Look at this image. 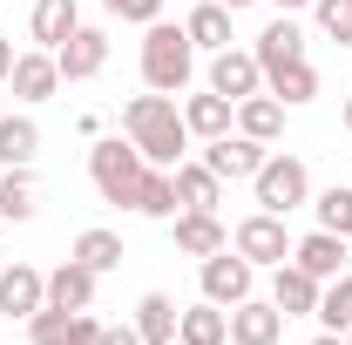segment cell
Returning a JSON list of instances; mask_svg holds the SVG:
<instances>
[{"label":"cell","instance_id":"cell-1","mask_svg":"<svg viewBox=\"0 0 352 345\" xmlns=\"http://www.w3.org/2000/svg\"><path fill=\"white\" fill-rule=\"evenodd\" d=\"M122 122H129V142L142 149V163H156V170H170V163H183V142H190V129H183V109H176V95H135L129 109H122Z\"/></svg>","mask_w":352,"mask_h":345},{"label":"cell","instance_id":"cell-2","mask_svg":"<svg viewBox=\"0 0 352 345\" xmlns=\"http://www.w3.org/2000/svg\"><path fill=\"white\" fill-rule=\"evenodd\" d=\"M197 75V41L170 27V21H149V34H142V82L156 88V95H183Z\"/></svg>","mask_w":352,"mask_h":345},{"label":"cell","instance_id":"cell-3","mask_svg":"<svg viewBox=\"0 0 352 345\" xmlns=\"http://www.w3.org/2000/svg\"><path fill=\"white\" fill-rule=\"evenodd\" d=\"M88 176H95V190H102V203H129L142 197V176H149V163H142V149H122V142H95L88 149Z\"/></svg>","mask_w":352,"mask_h":345},{"label":"cell","instance_id":"cell-4","mask_svg":"<svg viewBox=\"0 0 352 345\" xmlns=\"http://www.w3.org/2000/svg\"><path fill=\"white\" fill-rule=\"evenodd\" d=\"M251 190H258V210L292 216V210L311 197V176H305V163H298V156H264L258 176H251Z\"/></svg>","mask_w":352,"mask_h":345},{"label":"cell","instance_id":"cell-5","mask_svg":"<svg viewBox=\"0 0 352 345\" xmlns=\"http://www.w3.org/2000/svg\"><path fill=\"white\" fill-rule=\"evenodd\" d=\"M230 251H244L251 264H278L292 258V237H285V216H271V210H258V216H244L237 223V237H230Z\"/></svg>","mask_w":352,"mask_h":345},{"label":"cell","instance_id":"cell-6","mask_svg":"<svg viewBox=\"0 0 352 345\" xmlns=\"http://www.w3.org/2000/svg\"><path fill=\"white\" fill-rule=\"evenodd\" d=\"M251 271H258V264L223 244L217 258H204V298H210V304H244V298H251Z\"/></svg>","mask_w":352,"mask_h":345},{"label":"cell","instance_id":"cell-7","mask_svg":"<svg viewBox=\"0 0 352 345\" xmlns=\"http://www.w3.org/2000/svg\"><path fill=\"white\" fill-rule=\"evenodd\" d=\"M54 68H61V82H88V75H102V68H109V34H102V27H75L68 41L54 47Z\"/></svg>","mask_w":352,"mask_h":345},{"label":"cell","instance_id":"cell-8","mask_svg":"<svg viewBox=\"0 0 352 345\" xmlns=\"http://www.w3.org/2000/svg\"><path fill=\"white\" fill-rule=\"evenodd\" d=\"M41 304H47V278L34 264H7V271H0V311H7V318H34Z\"/></svg>","mask_w":352,"mask_h":345},{"label":"cell","instance_id":"cell-9","mask_svg":"<svg viewBox=\"0 0 352 345\" xmlns=\"http://www.w3.org/2000/svg\"><path fill=\"white\" fill-rule=\"evenodd\" d=\"M271 304L285 311V318H311L318 311V278H311L305 264H278V278H271Z\"/></svg>","mask_w":352,"mask_h":345},{"label":"cell","instance_id":"cell-10","mask_svg":"<svg viewBox=\"0 0 352 345\" xmlns=\"http://www.w3.org/2000/svg\"><path fill=\"white\" fill-rule=\"evenodd\" d=\"M278 339H285V311L278 304H258V298L230 304V345H278Z\"/></svg>","mask_w":352,"mask_h":345},{"label":"cell","instance_id":"cell-11","mask_svg":"<svg viewBox=\"0 0 352 345\" xmlns=\"http://www.w3.org/2000/svg\"><path fill=\"white\" fill-rule=\"evenodd\" d=\"M7 82H14L21 102H47V95L61 88V68H54V54H47V47H34V54H14Z\"/></svg>","mask_w":352,"mask_h":345},{"label":"cell","instance_id":"cell-12","mask_svg":"<svg viewBox=\"0 0 352 345\" xmlns=\"http://www.w3.org/2000/svg\"><path fill=\"white\" fill-rule=\"evenodd\" d=\"M258 82H264L258 54H237V47H223L217 61H210V88H217L223 102H244V95H258Z\"/></svg>","mask_w":352,"mask_h":345},{"label":"cell","instance_id":"cell-13","mask_svg":"<svg viewBox=\"0 0 352 345\" xmlns=\"http://www.w3.org/2000/svg\"><path fill=\"white\" fill-rule=\"evenodd\" d=\"M204 163L223 176V183H244V176H258L264 163V142H251V135H217L210 149H204Z\"/></svg>","mask_w":352,"mask_h":345},{"label":"cell","instance_id":"cell-14","mask_svg":"<svg viewBox=\"0 0 352 345\" xmlns=\"http://www.w3.org/2000/svg\"><path fill=\"white\" fill-rule=\"evenodd\" d=\"M223 244V223H217V210H176V251H190V258H217Z\"/></svg>","mask_w":352,"mask_h":345},{"label":"cell","instance_id":"cell-15","mask_svg":"<svg viewBox=\"0 0 352 345\" xmlns=\"http://www.w3.org/2000/svg\"><path fill=\"white\" fill-rule=\"evenodd\" d=\"M176 203L183 210H217L223 203V176L210 163H176Z\"/></svg>","mask_w":352,"mask_h":345},{"label":"cell","instance_id":"cell-16","mask_svg":"<svg viewBox=\"0 0 352 345\" xmlns=\"http://www.w3.org/2000/svg\"><path fill=\"white\" fill-rule=\"evenodd\" d=\"M285 61H305V34H298V21H292V14H278V21L258 34V68H264V75H271V68H285Z\"/></svg>","mask_w":352,"mask_h":345},{"label":"cell","instance_id":"cell-17","mask_svg":"<svg viewBox=\"0 0 352 345\" xmlns=\"http://www.w3.org/2000/svg\"><path fill=\"white\" fill-rule=\"evenodd\" d=\"M292 264H305L311 278L325 285V278H339V271H346V237H332V230H311L305 244H292Z\"/></svg>","mask_w":352,"mask_h":345},{"label":"cell","instance_id":"cell-18","mask_svg":"<svg viewBox=\"0 0 352 345\" xmlns=\"http://www.w3.org/2000/svg\"><path fill=\"white\" fill-rule=\"evenodd\" d=\"M47 304H54V311H88V304H95V271L68 258L54 278H47Z\"/></svg>","mask_w":352,"mask_h":345},{"label":"cell","instance_id":"cell-19","mask_svg":"<svg viewBox=\"0 0 352 345\" xmlns=\"http://www.w3.org/2000/svg\"><path fill=\"white\" fill-rule=\"evenodd\" d=\"M176 298L170 291H142V304H135V332H142V345H176Z\"/></svg>","mask_w":352,"mask_h":345},{"label":"cell","instance_id":"cell-20","mask_svg":"<svg viewBox=\"0 0 352 345\" xmlns=\"http://www.w3.org/2000/svg\"><path fill=\"white\" fill-rule=\"evenodd\" d=\"M230 109H237V102H223L217 88H210V95H190V102H183V129L204 135V142H217V135H230Z\"/></svg>","mask_w":352,"mask_h":345},{"label":"cell","instance_id":"cell-21","mask_svg":"<svg viewBox=\"0 0 352 345\" xmlns=\"http://www.w3.org/2000/svg\"><path fill=\"white\" fill-rule=\"evenodd\" d=\"M34 156H41V129L28 115H0V163L7 170H34Z\"/></svg>","mask_w":352,"mask_h":345},{"label":"cell","instance_id":"cell-22","mask_svg":"<svg viewBox=\"0 0 352 345\" xmlns=\"http://www.w3.org/2000/svg\"><path fill=\"white\" fill-rule=\"evenodd\" d=\"M28 27H34V41L54 54V47L82 27V14H75V0H34V21H28Z\"/></svg>","mask_w":352,"mask_h":345},{"label":"cell","instance_id":"cell-23","mask_svg":"<svg viewBox=\"0 0 352 345\" xmlns=\"http://www.w3.org/2000/svg\"><path fill=\"white\" fill-rule=\"evenodd\" d=\"M223 339H230V318H223V304H210V298L176 318V345H223Z\"/></svg>","mask_w":352,"mask_h":345},{"label":"cell","instance_id":"cell-24","mask_svg":"<svg viewBox=\"0 0 352 345\" xmlns=\"http://www.w3.org/2000/svg\"><path fill=\"white\" fill-rule=\"evenodd\" d=\"M34 210H41V183H34V170H7V176H0V216H7V223H28Z\"/></svg>","mask_w":352,"mask_h":345},{"label":"cell","instance_id":"cell-25","mask_svg":"<svg viewBox=\"0 0 352 345\" xmlns=\"http://www.w3.org/2000/svg\"><path fill=\"white\" fill-rule=\"evenodd\" d=\"M237 129L251 135V142H271V135L285 129V102L278 95H244L237 102Z\"/></svg>","mask_w":352,"mask_h":345},{"label":"cell","instance_id":"cell-26","mask_svg":"<svg viewBox=\"0 0 352 345\" xmlns=\"http://www.w3.org/2000/svg\"><path fill=\"white\" fill-rule=\"evenodd\" d=\"M264 82H271V95H278L285 109H298V102L318 95V68H311V61H285V68H271Z\"/></svg>","mask_w":352,"mask_h":345},{"label":"cell","instance_id":"cell-27","mask_svg":"<svg viewBox=\"0 0 352 345\" xmlns=\"http://www.w3.org/2000/svg\"><path fill=\"white\" fill-rule=\"evenodd\" d=\"M183 34H190L197 47H210V54H223V47H230V7H217V0L197 7V14L183 21Z\"/></svg>","mask_w":352,"mask_h":345},{"label":"cell","instance_id":"cell-28","mask_svg":"<svg viewBox=\"0 0 352 345\" xmlns=\"http://www.w3.org/2000/svg\"><path fill=\"white\" fill-rule=\"evenodd\" d=\"M325 332H352V271H339L325 291H318V311H311Z\"/></svg>","mask_w":352,"mask_h":345},{"label":"cell","instance_id":"cell-29","mask_svg":"<svg viewBox=\"0 0 352 345\" xmlns=\"http://www.w3.org/2000/svg\"><path fill=\"white\" fill-rule=\"evenodd\" d=\"M75 264H88L95 278L116 271V264H122V237H116V230H82V237H75Z\"/></svg>","mask_w":352,"mask_h":345},{"label":"cell","instance_id":"cell-30","mask_svg":"<svg viewBox=\"0 0 352 345\" xmlns=\"http://www.w3.org/2000/svg\"><path fill=\"white\" fill-rule=\"evenodd\" d=\"M135 210H142V216H176V210H183V203H176V176L149 163V176H142V197H135Z\"/></svg>","mask_w":352,"mask_h":345},{"label":"cell","instance_id":"cell-31","mask_svg":"<svg viewBox=\"0 0 352 345\" xmlns=\"http://www.w3.org/2000/svg\"><path fill=\"white\" fill-rule=\"evenodd\" d=\"M318 230H332V237H352V190H346V183H332V190L318 197Z\"/></svg>","mask_w":352,"mask_h":345},{"label":"cell","instance_id":"cell-32","mask_svg":"<svg viewBox=\"0 0 352 345\" xmlns=\"http://www.w3.org/2000/svg\"><path fill=\"white\" fill-rule=\"evenodd\" d=\"M68 318H75V311H54V304H41V311L28 318V339H34V345H68Z\"/></svg>","mask_w":352,"mask_h":345},{"label":"cell","instance_id":"cell-33","mask_svg":"<svg viewBox=\"0 0 352 345\" xmlns=\"http://www.w3.org/2000/svg\"><path fill=\"white\" fill-rule=\"evenodd\" d=\"M311 7H318V27L332 41H352V0H311Z\"/></svg>","mask_w":352,"mask_h":345},{"label":"cell","instance_id":"cell-34","mask_svg":"<svg viewBox=\"0 0 352 345\" xmlns=\"http://www.w3.org/2000/svg\"><path fill=\"white\" fill-rule=\"evenodd\" d=\"M116 21H135V27H149V21H163V0H102Z\"/></svg>","mask_w":352,"mask_h":345},{"label":"cell","instance_id":"cell-35","mask_svg":"<svg viewBox=\"0 0 352 345\" xmlns=\"http://www.w3.org/2000/svg\"><path fill=\"white\" fill-rule=\"evenodd\" d=\"M68 345H102V318L75 311V318H68Z\"/></svg>","mask_w":352,"mask_h":345},{"label":"cell","instance_id":"cell-36","mask_svg":"<svg viewBox=\"0 0 352 345\" xmlns=\"http://www.w3.org/2000/svg\"><path fill=\"white\" fill-rule=\"evenodd\" d=\"M102 345H142L135 325H102Z\"/></svg>","mask_w":352,"mask_h":345},{"label":"cell","instance_id":"cell-37","mask_svg":"<svg viewBox=\"0 0 352 345\" xmlns=\"http://www.w3.org/2000/svg\"><path fill=\"white\" fill-rule=\"evenodd\" d=\"M7 68H14V47H7V34H0V82H7Z\"/></svg>","mask_w":352,"mask_h":345},{"label":"cell","instance_id":"cell-38","mask_svg":"<svg viewBox=\"0 0 352 345\" xmlns=\"http://www.w3.org/2000/svg\"><path fill=\"white\" fill-rule=\"evenodd\" d=\"M311 345H352V339H346V332H325V339H311Z\"/></svg>","mask_w":352,"mask_h":345},{"label":"cell","instance_id":"cell-39","mask_svg":"<svg viewBox=\"0 0 352 345\" xmlns=\"http://www.w3.org/2000/svg\"><path fill=\"white\" fill-rule=\"evenodd\" d=\"M292 7H311V0H278V14H292Z\"/></svg>","mask_w":352,"mask_h":345},{"label":"cell","instance_id":"cell-40","mask_svg":"<svg viewBox=\"0 0 352 345\" xmlns=\"http://www.w3.org/2000/svg\"><path fill=\"white\" fill-rule=\"evenodd\" d=\"M217 7H230V14H237V7H251V0H217Z\"/></svg>","mask_w":352,"mask_h":345},{"label":"cell","instance_id":"cell-41","mask_svg":"<svg viewBox=\"0 0 352 345\" xmlns=\"http://www.w3.org/2000/svg\"><path fill=\"white\" fill-rule=\"evenodd\" d=\"M346 129H352V102H346Z\"/></svg>","mask_w":352,"mask_h":345},{"label":"cell","instance_id":"cell-42","mask_svg":"<svg viewBox=\"0 0 352 345\" xmlns=\"http://www.w3.org/2000/svg\"><path fill=\"white\" fill-rule=\"evenodd\" d=\"M0 271H7V264H0Z\"/></svg>","mask_w":352,"mask_h":345},{"label":"cell","instance_id":"cell-43","mask_svg":"<svg viewBox=\"0 0 352 345\" xmlns=\"http://www.w3.org/2000/svg\"><path fill=\"white\" fill-rule=\"evenodd\" d=\"M223 345H230V339H223Z\"/></svg>","mask_w":352,"mask_h":345},{"label":"cell","instance_id":"cell-44","mask_svg":"<svg viewBox=\"0 0 352 345\" xmlns=\"http://www.w3.org/2000/svg\"><path fill=\"white\" fill-rule=\"evenodd\" d=\"M346 339H352V332H346Z\"/></svg>","mask_w":352,"mask_h":345}]
</instances>
